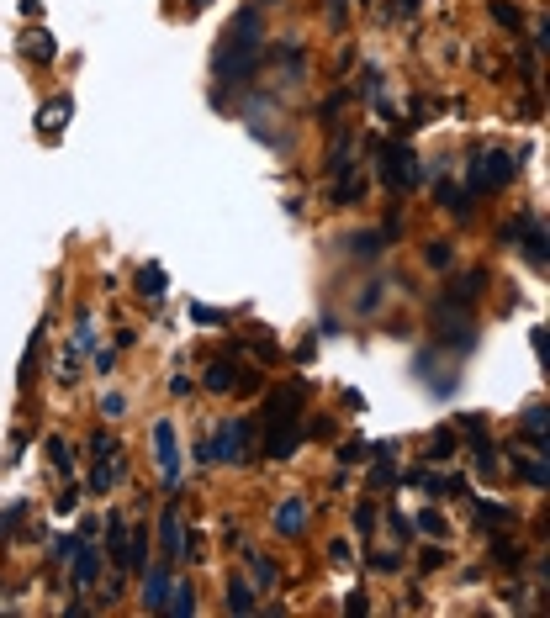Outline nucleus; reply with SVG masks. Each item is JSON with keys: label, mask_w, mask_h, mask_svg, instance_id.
<instances>
[{"label": "nucleus", "mask_w": 550, "mask_h": 618, "mask_svg": "<svg viewBox=\"0 0 550 618\" xmlns=\"http://www.w3.org/2000/svg\"><path fill=\"white\" fill-rule=\"evenodd\" d=\"M260 32H265V22H260V11H254V6L233 16L223 48H217V59H212L217 85H244L254 74V64H260Z\"/></svg>", "instance_id": "nucleus-1"}, {"label": "nucleus", "mask_w": 550, "mask_h": 618, "mask_svg": "<svg viewBox=\"0 0 550 618\" xmlns=\"http://www.w3.org/2000/svg\"><path fill=\"white\" fill-rule=\"evenodd\" d=\"M159 545H164V555L170 560H186L191 555V545H186V523H180V513L175 508H164V518H159Z\"/></svg>", "instance_id": "nucleus-8"}, {"label": "nucleus", "mask_w": 550, "mask_h": 618, "mask_svg": "<svg viewBox=\"0 0 550 618\" xmlns=\"http://www.w3.org/2000/svg\"><path fill=\"white\" fill-rule=\"evenodd\" d=\"M191 6H207V0H191Z\"/></svg>", "instance_id": "nucleus-21"}, {"label": "nucleus", "mask_w": 550, "mask_h": 618, "mask_svg": "<svg viewBox=\"0 0 550 618\" xmlns=\"http://www.w3.org/2000/svg\"><path fill=\"white\" fill-rule=\"evenodd\" d=\"M164 597H170V576L164 571H149V587H143V603H149L154 613L164 608Z\"/></svg>", "instance_id": "nucleus-11"}, {"label": "nucleus", "mask_w": 550, "mask_h": 618, "mask_svg": "<svg viewBox=\"0 0 550 618\" xmlns=\"http://www.w3.org/2000/svg\"><path fill=\"white\" fill-rule=\"evenodd\" d=\"M138 291H143V296H159V291H164V275H159V270L149 265V270L138 275Z\"/></svg>", "instance_id": "nucleus-15"}, {"label": "nucleus", "mask_w": 550, "mask_h": 618, "mask_svg": "<svg viewBox=\"0 0 550 618\" xmlns=\"http://www.w3.org/2000/svg\"><path fill=\"white\" fill-rule=\"evenodd\" d=\"M207 460H223V465L249 460V423H244V418H228V423L207 439Z\"/></svg>", "instance_id": "nucleus-4"}, {"label": "nucleus", "mask_w": 550, "mask_h": 618, "mask_svg": "<svg viewBox=\"0 0 550 618\" xmlns=\"http://www.w3.org/2000/svg\"><path fill=\"white\" fill-rule=\"evenodd\" d=\"M275 529H281V534H302L307 529V502L302 497H286L281 513H275Z\"/></svg>", "instance_id": "nucleus-10"}, {"label": "nucleus", "mask_w": 550, "mask_h": 618, "mask_svg": "<svg viewBox=\"0 0 550 618\" xmlns=\"http://www.w3.org/2000/svg\"><path fill=\"white\" fill-rule=\"evenodd\" d=\"M90 449H96V455H90V460H96V471H90V492L101 497V492H112V486L122 481V449H117L112 434H96Z\"/></svg>", "instance_id": "nucleus-3"}, {"label": "nucleus", "mask_w": 550, "mask_h": 618, "mask_svg": "<svg viewBox=\"0 0 550 618\" xmlns=\"http://www.w3.org/2000/svg\"><path fill=\"white\" fill-rule=\"evenodd\" d=\"M122 407H127V402L117 397V391H112V397H106V402H101V412H106V418H122Z\"/></svg>", "instance_id": "nucleus-20"}, {"label": "nucleus", "mask_w": 550, "mask_h": 618, "mask_svg": "<svg viewBox=\"0 0 550 618\" xmlns=\"http://www.w3.org/2000/svg\"><path fill=\"white\" fill-rule=\"evenodd\" d=\"M207 386H212V391H228V386H233V365H212V370H207Z\"/></svg>", "instance_id": "nucleus-16"}, {"label": "nucleus", "mask_w": 550, "mask_h": 618, "mask_svg": "<svg viewBox=\"0 0 550 618\" xmlns=\"http://www.w3.org/2000/svg\"><path fill=\"white\" fill-rule=\"evenodd\" d=\"M106 529H112V560H117V571H138L143 560H149V545H143V529H127V518L112 513L106 518Z\"/></svg>", "instance_id": "nucleus-2"}, {"label": "nucleus", "mask_w": 550, "mask_h": 618, "mask_svg": "<svg viewBox=\"0 0 550 618\" xmlns=\"http://www.w3.org/2000/svg\"><path fill=\"white\" fill-rule=\"evenodd\" d=\"M27 48H32V59H43V64L53 59V37H32V43H27Z\"/></svg>", "instance_id": "nucleus-18"}, {"label": "nucleus", "mask_w": 550, "mask_h": 618, "mask_svg": "<svg viewBox=\"0 0 550 618\" xmlns=\"http://www.w3.org/2000/svg\"><path fill=\"white\" fill-rule=\"evenodd\" d=\"M164 608H170V613H196V597H191V587H186V582H175V592L164 597Z\"/></svg>", "instance_id": "nucleus-13"}, {"label": "nucleus", "mask_w": 550, "mask_h": 618, "mask_svg": "<svg viewBox=\"0 0 550 618\" xmlns=\"http://www.w3.org/2000/svg\"><path fill=\"white\" fill-rule=\"evenodd\" d=\"M492 16H498L503 27H519V11H513V6H503V0H498V6H492Z\"/></svg>", "instance_id": "nucleus-19"}, {"label": "nucleus", "mask_w": 550, "mask_h": 618, "mask_svg": "<svg viewBox=\"0 0 550 618\" xmlns=\"http://www.w3.org/2000/svg\"><path fill=\"white\" fill-rule=\"evenodd\" d=\"M249 571H254V582H249V587H260V592L275 587V566H270L265 555H249Z\"/></svg>", "instance_id": "nucleus-12"}, {"label": "nucleus", "mask_w": 550, "mask_h": 618, "mask_svg": "<svg viewBox=\"0 0 550 618\" xmlns=\"http://www.w3.org/2000/svg\"><path fill=\"white\" fill-rule=\"evenodd\" d=\"M96 582H101V550L96 545H80V555H75V587L90 592Z\"/></svg>", "instance_id": "nucleus-9"}, {"label": "nucleus", "mask_w": 550, "mask_h": 618, "mask_svg": "<svg viewBox=\"0 0 550 618\" xmlns=\"http://www.w3.org/2000/svg\"><path fill=\"white\" fill-rule=\"evenodd\" d=\"M381 180H387V185H397V191H413V185H418L413 148H392V154L381 159Z\"/></svg>", "instance_id": "nucleus-7"}, {"label": "nucleus", "mask_w": 550, "mask_h": 618, "mask_svg": "<svg viewBox=\"0 0 550 618\" xmlns=\"http://www.w3.org/2000/svg\"><path fill=\"white\" fill-rule=\"evenodd\" d=\"M122 582H127V571H112V576H106V587H101V603H117V597H122Z\"/></svg>", "instance_id": "nucleus-17"}, {"label": "nucleus", "mask_w": 550, "mask_h": 618, "mask_svg": "<svg viewBox=\"0 0 550 618\" xmlns=\"http://www.w3.org/2000/svg\"><path fill=\"white\" fill-rule=\"evenodd\" d=\"M519 170V159L513 154H482V159H471V170H466V185H471V196H482V191H498V185Z\"/></svg>", "instance_id": "nucleus-5"}, {"label": "nucleus", "mask_w": 550, "mask_h": 618, "mask_svg": "<svg viewBox=\"0 0 550 618\" xmlns=\"http://www.w3.org/2000/svg\"><path fill=\"white\" fill-rule=\"evenodd\" d=\"M154 449H159V471H164V486H180V439H175V423H154Z\"/></svg>", "instance_id": "nucleus-6"}, {"label": "nucleus", "mask_w": 550, "mask_h": 618, "mask_svg": "<svg viewBox=\"0 0 550 618\" xmlns=\"http://www.w3.org/2000/svg\"><path fill=\"white\" fill-rule=\"evenodd\" d=\"M228 608H233V613H254V592H249V582H233V587H228Z\"/></svg>", "instance_id": "nucleus-14"}]
</instances>
